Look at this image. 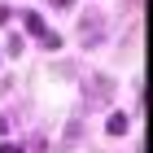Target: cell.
Returning a JSON list of instances; mask_svg holds the SVG:
<instances>
[{
	"label": "cell",
	"mask_w": 153,
	"mask_h": 153,
	"mask_svg": "<svg viewBox=\"0 0 153 153\" xmlns=\"http://www.w3.org/2000/svg\"><path fill=\"white\" fill-rule=\"evenodd\" d=\"M127 127H131V118H127V114H109V123H105L109 136H127Z\"/></svg>",
	"instance_id": "277c9868"
},
{
	"label": "cell",
	"mask_w": 153,
	"mask_h": 153,
	"mask_svg": "<svg viewBox=\"0 0 153 153\" xmlns=\"http://www.w3.org/2000/svg\"><path fill=\"white\" fill-rule=\"evenodd\" d=\"M0 22H9V4H0Z\"/></svg>",
	"instance_id": "ba28073f"
},
{
	"label": "cell",
	"mask_w": 153,
	"mask_h": 153,
	"mask_svg": "<svg viewBox=\"0 0 153 153\" xmlns=\"http://www.w3.org/2000/svg\"><path fill=\"white\" fill-rule=\"evenodd\" d=\"M48 4H61V9H70V0H48Z\"/></svg>",
	"instance_id": "9c48e42d"
},
{
	"label": "cell",
	"mask_w": 153,
	"mask_h": 153,
	"mask_svg": "<svg viewBox=\"0 0 153 153\" xmlns=\"http://www.w3.org/2000/svg\"><path fill=\"white\" fill-rule=\"evenodd\" d=\"M22 26H26V35H35V39L48 31V26H44V18H39L35 9H26V13H22Z\"/></svg>",
	"instance_id": "3957f363"
},
{
	"label": "cell",
	"mask_w": 153,
	"mask_h": 153,
	"mask_svg": "<svg viewBox=\"0 0 153 153\" xmlns=\"http://www.w3.org/2000/svg\"><path fill=\"white\" fill-rule=\"evenodd\" d=\"M0 153H22V144H13V140H9V144H0Z\"/></svg>",
	"instance_id": "52a82bcc"
},
{
	"label": "cell",
	"mask_w": 153,
	"mask_h": 153,
	"mask_svg": "<svg viewBox=\"0 0 153 153\" xmlns=\"http://www.w3.org/2000/svg\"><path fill=\"white\" fill-rule=\"evenodd\" d=\"M109 96H114V79H105V74H92L83 83V101L88 105H105Z\"/></svg>",
	"instance_id": "6da1fadb"
},
{
	"label": "cell",
	"mask_w": 153,
	"mask_h": 153,
	"mask_svg": "<svg viewBox=\"0 0 153 153\" xmlns=\"http://www.w3.org/2000/svg\"><path fill=\"white\" fill-rule=\"evenodd\" d=\"M22 153H44V140H39V136H35V140L26 144V149H22Z\"/></svg>",
	"instance_id": "8992f818"
},
{
	"label": "cell",
	"mask_w": 153,
	"mask_h": 153,
	"mask_svg": "<svg viewBox=\"0 0 153 153\" xmlns=\"http://www.w3.org/2000/svg\"><path fill=\"white\" fill-rule=\"evenodd\" d=\"M4 53H9V57H18V53H22V35H9V39H4Z\"/></svg>",
	"instance_id": "5b68a950"
},
{
	"label": "cell",
	"mask_w": 153,
	"mask_h": 153,
	"mask_svg": "<svg viewBox=\"0 0 153 153\" xmlns=\"http://www.w3.org/2000/svg\"><path fill=\"white\" fill-rule=\"evenodd\" d=\"M79 31H83V39H88V44H96V39L105 35V22H101V18H83Z\"/></svg>",
	"instance_id": "7a4b0ae2"
}]
</instances>
